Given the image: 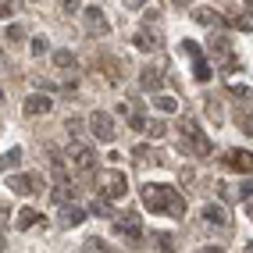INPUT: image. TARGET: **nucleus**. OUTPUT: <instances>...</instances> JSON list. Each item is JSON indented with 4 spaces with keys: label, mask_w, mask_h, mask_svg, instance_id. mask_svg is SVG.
Instances as JSON below:
<instances>
[{
    "label": "nucleus",
    "mask_w": 253,
    "mask_h": 253,
    "mask_svg": "<svg viewBox=\"0 0 253 253\" xmlns=\"http://www.w3.org/2000/svg\"><path fill=\"white\" fill-rule=\"evenodd\" d=\"M214 189H217V193H221V200H225V204H232V200H235V189H232V185H228V182H217V185H214Z\"/></svg>",
    "instance_id": "393cba45"
},
{
    "label": "nucleus",
    "mask_w": 253,
    "mask_h": 253,
    "mask_svg": "<svg viewBox=\"0 0 253 253\" xmlns=\"http://www.w3.org/2000/svg\"><path fill=\"white\" fill-rule=\"evenodd\" d=\"M96 217H114V211H111V200L107 196H100V200H93V207H89Z\"/></svg>",
    "instance_id": "dca6fc26"
},
{
    "label": "nucleus",
    "mask_w": 253,
    "mask_h": 253,
    "mask_svg": "<svg viewBox=\"0 0 253 253\" xmlns=\"http://www.w3.org/2000/svg\"><path fill=\"white\" fill-rule=\"evenodd\" d=\"M18 164H22V146H14L0 157V171H11V168H18Z\"/></svg>",
    "instance_id": "2eb2a0df"
},
{
    "label": "nucleus",
    "mask_w": 253,
    "mask_h": 253,
    "mask_svg": "<svg viewBox=\"0 0 253 253\" xmlns=\"http://www.w3.org/2000/svg\"><path fill=\"white\" fill-rule=\"evenodd\" d=\"M86 22H89L93 32H100V36H107V32H111V25L104 22V11H100V7H86Z\"/></svg>",
    "instance_id": "9d476101"
},
{
    "label": "nucleus",
    "mask_w": 253,
    "mask_h": 253,
    "mask_svg": "<svg viewBox=\"0 0 253 253\" xmlns=\"http://www.w3.org/2000/svg\"><path fill=\"white\" fill-rule=\"evenodd\" d=\"M96 189H100V196H107V200H122L128 193V175L118 171V168H107V171L96 175Z\"/></svg>",
    "instance_id": "f03ea898"
},
{
    "label": "nucleus",
    "mask_w": 253,
    "mask_h": 253,
    "mask_svg": "<svg viewBox=\"0 0 253 253\" xmlns=\"http://www.w3.org/2000/svg\"><path fill=\"white\" fill-rule=\"evenodd\" d=\"M157 107H161L164 114H171V111L178 107V100H175V96H157Z\"/></svg>",
    "instance_id": "b1692460"
},
{
    "label": "nucleus",
    "mask_w": 253,
    "mask_h": 253,
    "mask_svg": "<svg viewBox=\"0 0 253 253\" xmlns=\"http://www.w3.org/2000/svg\"><path fill=\"white\" fill-rule=\"evenodd\" d=\"M75 189H68V185H64V182H57L54 185V193H50V200H54V204H68V196H72Z\"/></svg>",
    "instance_id": "6ab92c4d"
},
{
    "label": "nucleus",
    "mask_w": 253,
    "mask_h": 253,
    "mask_svg": "<svg viewBox=\"0 0 253 253\" xmlns=\"http://www.w3.org/2000/svg\"><path fill=\"white\" fill-rule=\"evenodd\" d=\"M132 154H136V157H139L143 164H150V157H154V150H150V146H136Z\"/></svg>",
    "instance_id": "cd10ccee"
},
{
    "label": "nucleus",
    "mask_w": 253,
    "mask_h": 253,
    "mask_svg": "<svg viewBox=\"0 0 253 253\" xmlns=\"http://www.w3.org/2000/svg\"><path fill=\"white\" fill-rule=\"evenodd\" d=\"M139 86H143L146 93H157V89L164 86V75H161L157 68H146V72H143V79H139Z\"/></svg>",
    "instance_id": "f8f14e48"
},
{
    "label": "nucleus",
    "mask_w": 253,
    "mask_h": 253,
    "mask_svg": "<svg viewBox=\"0 0 253 253\" xmlns=\"http://www.w3.org/2000/svg\"><path fill=\"white\" fill-rule=\"evenodd\" d=\"M132 43H136L139 50H157V40L150 36V32H136V36H132Z\"/></svg>",
    "instance_id": "a211bd4d"
},
{
    "label": "nucleus",
    "mask_w": 253,
    "mask_h": 253,
    "mask_svg": "<svg viewBox=\"0 0 253 253\" xmlns=\"http://www.w3.org/2000/svg\"><path fill=\"white\" fill-rule=\"evenodd\" d=\"M207 114H211V122L217 125V122H221V107H217L214 104V100H207Z\"/></svg>",
    "instance_id": "c85d7f7f"
},
{
    "label": "nucleus",
    "mask_w": 253,
    "mask_h": 253,
    "mask_svg": "<svg viewBox=\"0 0 253 253\" xmlns=\"http://www.w3.org/2000/svg\"><path fill=\"white\" fill-rule=\"evenodd\" d=\"M143 132H146L150 139H164V132H168V128H164V122H146Z\"/></svg>",
    "instance_id": "aec40b11"
},
{
    "label": "nucleus",
    "mask_w": 253,
    "mask_h": 253,
    "mask_svg": "<svg viewBox=\"0 0 253 253\" xmlns=\"http://www.w3.org/2000/svg\"><path fill=\"white\" fill-rule=\"evenodd\" d=\"M54 64H57V68H68V64H75L72 50H57V54H54Z\"/></svg>",
    "instance_id": "412c9836"
},
{
    "label": "nucleus",
    "mask_w": 253,
    "mask_h": 253,
    "mask_svg": "<svg viewBox=\"0 0 253 253\" xmlns=\"http://www.w3.org/2000/svg\"><path fill=\"white\" fill-rule=\"evenodd\" d=\"M243 196H246V200H253V182H243Z\"/></svg>",
    "instance_id": "f704fd0d"
},
{
    "label": "nucleus",
    "mask_w": 253,
    "mask_h": 253,
    "mask_svg": "<svg viewBox=\"0 0 253 253\" xmlns=\"http://www.w3.org/2000/svg\"><path fill=\"white\" fill-rule=\"evenodd\" d=\"M36 185H40L36 175H11V178H7V189H11V193H18V196L36 193Z\"/></svg>",
    "instance_id": "423d86ee"
},
{
    "label": "nucleus",
    "mask_w": 253,
    "mask_h": 253,
    "mask_svg": "<svg viewBox=\"0 0 253 253\" xmlns=\"http://www.w3.org/2000/svg\"><path fill=\"white\" fill-rule=\"evenodd\" d=\"M143 196V207L154 211V214H171V217H182L185 214V200L178 196V189H171V185H143L139 189Z\"/></svg>",
    "instance_id": "f257e3e1"
},
{
    "label": "nucleus",
    "mask_w": 253,
    "mask_h": 253,
    "mask_svg": "<svg viewBox=\"0 0 253 253\" xmlns=\"http://www.w3.org/2000/svg\"><path fill=\"white\" fill-rule=\"evenodd\" d=\"M50 107H54V100H50L46 93H32V96L25 100L22 111H25L29 118H36V114H50Z\"/></svg>",
    "instance_id": "0eeeda50"
},
{
    "label": "nucleus",
    "mask_w": 253,
    "mask_h": 253,
    "mask_svg": "<svg viewBox=\"0 0 253 253\" xmlns=\"http://www.w3.org/2000/svg\"><path fill=\"white\" fill-rule=\"evenodd\" d=\"M193 22L196 25H207V29H221V14L211 11V7H193Z\"/></svg>",
    "instance_id": "1a4fd4ad"
},
{
    "label": "nucleus",
    "mask_w": 253,
    "mask_h": 253,
    "mask_svg": "<svg viewBox=\"0 0 253 253\" xmlns=\"http://www.w3.org/2000/svg\"><path fill=\"white\" fill-rule=\"evenodd\" d=\"M114 228H118V235H125V239H139V232H143V225H139V217L136 214H114Z\"/></svg>",
    "instance_id": "39448f33"
},
{
    "label": "nucleus",
    "mask_w": 253,
    "mask_h": 253,
    "mask_svg": "<svg viewBox=\"0 0 253 253\" xmlns=\"http://www.w3.org/2000/svg\"><path fill=\"white\" fill-rule=\"evenodd\" d=\"M14 14V0H0V18H11Z\"/></svg>",
    "instance_id": "7c9ffc66"
},
{
    "label": "nucleus",
    "mask_w": 253,
    "mask_h": 253,
    "mask_svg": "<svg viewBox=\"0 0 253 253\" xmlns=\"http://www.w3.org/2000/svg\"><path fill=\"white\" fill-rule=\"evenodd\" d=\"M82 221H86V211H82V207L72 204V207L61 211V225H64V228H75V225H82Z\"/></svg>",
    "instance_id": "9b49d317"
},
{
    "label": "nucleus",
    "mask_w": 253,
    "mask_h": 253,
    "mask_svg": "<svg viewBox=\"0 0 253 253\" xmlns=\"http://www.w3.org/2000/svg\"><path fill=\"white\" fill-rule=\"evenodd\" d=\"M246 250H250V253H253V239H250V243H246Z\"/></svg>",
    "instance_id": "58836bf2"
},
{
    "label": "nucleus",
    "mask_w": 253,
    "mask_h": 253,
    "mask_svg": "<svg viewBox=\"0 0 253 253\" xmlns=\"http://www.w3.org/2000/svg\"><path fill=\"white\" fill-rule=\"evenodd\" d=\"M246 217H250V221H253V204H250V207H246Z\"/></svg>",
    "instance_id": "e433bc0d"
},
{
    "label": "nucleus",
    "mask_w": 253,
    "mask_h": 253,
    "mask_svg": "<svg viewBox=\"0 0 253 253\" xmlns=\"http://www.w3.org/2000/svg\"><path fill=\"white\" fill-rule=\"evenodd\" d=\"M46 46H50V43H46V36H36V40H32V46H29V50H32V54L40 57V54H46Z\"/></svg>",
    "instance_id": "bb28decb"
},
{
    "label": "nucleus",
    "mask_w": 253,
    "mask_h": 253,
    "mask_svg": "<svg viewBox=\"0 0 253 253\" xmlns=\"http://www.w3.org/2000/svg\"><path fill=\"white\" fill-rule=\"evenodd\" d=\"M82 250H111V246H107L104 239H89V243H86V246H82Z\"/></svg>",
    "instance_id": "2f4dec72"
},
{
    "label": "nucleus",
    "mask_w": 253,
    "mask_h": 253,
    "mask_svg": "<svg viewBox=\"0 0 253 253\" xmlns=\"http://www.w3.org/2000/svg\"><path fill=\"white\" fill-rule=\"evenodd\" d=\"M89 132H93V139L111 143V139H114V118H111L107 111H93V114H89Z\"/></svg>",
    "instance_id": "7ed1b4c3"
},
{
    "label": "nucleus",
    "mask_w": 253,
    "mask_h": 253,
    "mask_svg": "<svg viewBox=\"0 0 253 253\" xmlns=\"http://www.w3.org/2000/svg\"><path fill=\"white\" fill-rule=\"evenodd\" d=\"M128 128H136V132H143V128H146V118H143L139 111H136V114H128Z\"/></svg>",
    "instance_id": "a878e982"
},
{
    "label": "nucleus",
    "mask_w": 253,
    "mask_h": 253,
    "mask_svg": "<svg viewBox=\"0 0 253 253\" xmlns=\"http://www.w3.org/2000/svg\"><path fill=\"white\" fill-rule=\"evenodd\" d=\"M193 79H196V82H207V79H211V64H207L204 57H196V64H193Z\"/></svg>",
    "instance_id": "f3484780"
},
{
    "label": "nucleus",
    "mask_w": 253,
    "mask_h": 253,
    "mask_svg": "<svg viewBox=\"0 0 253 253\" xmlns=\"http://www.w3.org/2000/svg\"><path fill=\"white\" fill-rule=\"evenodd\" d=\"M22 36H25L22 25H11V29H7V40H11V43H14V40H22Z\"/></svg>",
    "instance_id": "473e14b6"
},
{
    "label": "nucleus",
    "mask_w": 253,
    "mask_h": 253,
    "mask_svg": "<svg viewBox=\"0 0 253 253\" xmlns=\"http://www.w3.org/2000/svg\"><path fill=\"white\" fill-rule=\"evenodd\" d=\"M68 161H72L75 171H82V175L96 168V154H93L89 146H82V143H72V146H68Z\"/></svg>",
    "instance_id": "20e7f679"
},
{
    "label": "nucleus",
    "mask_w": 253,
    "mask_h": 253,
    "mask_svg": "<svg viewBox=\"0 0 253 253\" xmlns=\"http://www.w3.org/2000/svg\"><path fill=\"white\" fill-rule=\"evenodd\" d=\"M64 128H68V136H82V122H79V118H68Z\"/></svg>",
    "instance_id": "c756f323"
},
{
    "label": "nucleus",
    "mask_w": 253,
    "mask_h": 253,
    "mask_svg": "<svg viewBox=\"0 0 253 253\" xmlns=\"http://www.w3.org/2000/svg\"><path fill=\"white\" fill-rule=\"evenodd\" d=\"M0 100H4V96H0Z\"/></svg>",
    "instance_id": "ea45409f"
},
{
    "label": "nucleus",
    "mask_w": 253,
    "mask_h": 253,
    "mask_svg": "<svg viewBox=\"0 0 253 253\" xmlns=\"http://www.w3.org/2000/svg\"><path fill=\"white\" fill-rule=\"evenodd\" d=\"M204 217H207L211 225H221V228L228 225V211H225V207H214V204H207V207H204Z\"/></svg>",
    "instance_id": "4468645a"
},
{
    "label": "nucleus",
    "mask_w": 253,
    "mask_h": 253,
    "mask_svg": "<svg viewBox=\"0 0 253 253\" xmlns=\"http://www.w3.org/2000/svg\"><path fill=\"white\" fill-rule=\"evenodd\" d=\"M178 50H182L185 57H193V61L200 57V43H193V40H182V46H178Z\"/></svg>",
    "instance_id": "4be33fe9"
},
{
    "label": "nucleus",
    "mask_w": 253,
    "mask_h": 253,
    "mask_svg": "<svg viewBox=\"0 0 253 253\" xmlns=\"http://www.w3.org/2000/svg\"><path fill=\"white\" fill-rule=\"evenodd\" d=\"M146 0H125V7H143Z\"/></svg>",
    "instance_id": "c9c22d12"
},
{
    "label": "nucleus",
    "mask_w": 253,
    "mask_h": 253,
    "mask_svg": "<svg viewBox=\"0 0 253 253\" xmlns=\"http://www.w3.org/2000/svg\"><path fill=\"white\" fill-rule=\"evenodd\" d=\"M235 122H239V128L246 132V136H253V114H250V111H246V114L239 111V118H235Z\"/></svg>",
    "instance_id": "5701e85b"
},
{
    "label": "nucleus",
    "mask_w": 253,
    "mask_h": 253,
    "mask_svg": "<svg viewBox=\"0 0 253 253\" xmlns=\"http://www.w3.org/2000/svg\"><path fill=\"white\" fill-rule=\"evenodd\" d=\"M228 168L239 175H250L253 171V154H246V150H232L228 154Z\"/></svg>",
    "instance_id": "6e6552de"
},
{
    "label": "nucleus",
    "mask_w": 253,
    "mask_h": 253,
    "mask_svg": "<svg viewBox=\"0 0 253 253\" xmlns=\"http://www.w3.org/2000/svg\"><path fill=\"white\" fill-rule=\"evenodd\" d=\"M14 217H18V221H14V228H18V232H29L32 225H36L40 221V214L36 211H32V207H22L18 214H14Z\"/></svg>",
    "instance_id": "ddd939ff"
},
{
    "label": "nucleus",
    "mask_w": 253,
    "mask_h": 253,
    "mask_svg": "<svg viewBox=\"0 0 253 253\" xmlns=\"http://www.w3.org/2000/svg\"><path fill=\"white\" fill-rule=\"evenodd\" d=\"M175 4H178V7H185V4H189V0H175Z\"/></svg>",
    "instance_id": "4c0bfd02"
},
{
    "label": "nucleus",
    "mask_w": 253,
    "mask_h": 253,
    "mask_svg": "<svg viewBox=\"0 0 253 253\" xmlns=\"http://www.w3.org/2000/svg\"><path fill=\"white\" fill-rule=\"evenodd\" d=\"M82 7V0H64V11H68V14H75Z\"/></svg>",
    "instance_id": "72a5a7b5"
}]
</instances>
